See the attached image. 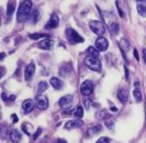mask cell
Instances as JSON below:
<instances>
[{
  "label": "cell",
  "instance_id": "cell-10",
  "mask_svg": "<svg viewBox=\"0 0 146 143\" xmlns=\"http://www.w3.org/2000/svg\"><path fill=\"white\" fill-rule=\"evenodd\" d=\"M34 72H35V65L33 64V63H31L30 65L27 66V68H25V73H24V78H25L27 82H29V80L32 79Z\"/></svg>",
  "mask_w": 146,
  "mask_h": 143
},
{
  "label": "cell",
  "instance_id": "cell-33",
  "mask_svg": "<svg viewBox=\"0 0 146 143\" xmlns=\"http://www.w3.org/2000/svg\"><path fill=\"white\" fill-rule=\"evenodd\" d=\"M11 118H12V120H13V122H18V116H17V114H12V116H11Z\"/></svg>",
  "mask_w": 146,
  "mask_h": 143
},
{
  "label": "cell",
  "instance_id": "cell-22",
  "mask_svg": "<svg viewBox=\"0 0 146 143\" xmlns=\"http://www.w3.org/2000/svg\"><path fill=\"white\" fill-rule=\"evenodd\" d=\"M133 96H134V98H135V100H136V102H141L142 99H143V96H142V93H141V90H139V87H136V88L134 89Z\"/></svg>",
  "mask_w": 146,
  "mask_h": 143
},
{
  "label": "cell",
  "instance_id": "cell-2",
  "mask_svg": "<svg viewBox=\"0 0 146 143\" xmlns=\"http://www.w3.org/2000/svg\"><path fill=\"white\" fill-rule=\"evenodd\" d=\"M66 34V39H67V41L70 43V44H76V43H81L84 42L85 40H84V37L80 36L78 33H77V31H75L74 29H67L65 32Z\"/></svg>",
  "mask_w": 146,
  "mask_h": 143
},
{
  "label": "cell",
  "instance_id": "cell-4",
  "mask_svg": "<svg viewBox=\"0 0 146 143\" xmlns=\"http://www.w3.org/2000/svg\"><path fill=\"white\" fill-rule=\"evenodd\" d=\"M89 27H90L91 31H92L94 33H96L97 35H99V36H102L103 34H104V32H106L102 22L98 21V20H91L90 23H89Z\"/></svg>",
  "mask_w": 146,
  "mask_h": 143
},
{
  "label": "cell",
  "instance_id": "cell-23",
  "mask_svg": "<svg viewBox=\"0 0 146 143\" xmlns=\"http://www.w3.org/2000/svg\"><path fill=\"white\" fill-rule=\"evenodd\" d=\"M47 87H48V84L46 83V82H41V83H38V87H37V92L40 95H42V94L47 89Z\"/></svg>",
  "mask_w": 146,
  "mask_h": 143
},
{
  "label": "cell",
  "instance_id": "cell-38",
  "mask_svg": "<svg viewBox=\"0 0 146 143\" xmlns=\"http://www.w3.org/2000/svg\"><path fill=\"white\" fill-rule=\"evenodd\" d=\"M1 98L3 100H7V95H6V94H2V95H1Z\"/></svg>",
  "mask_w": 146,
  "mask_h": 143
},
{
  "label": "cell",
  "instance_id": "cell-12",
  "mask_svg": "<svg viewBox=\"0 0 146 143\" xmlns=\"http://www.w3.org/2000/svg\"><path fill=\"white\" fill-rule=\"evenodd\" d=\"M34 101L31 99H25L23 102H22V109H23V111L25 112V114H29L31 112L32 110H33V108H34Z\"/></svg>",
  "mask_w": 146,
  "mask_h": 143
},
{
  "label": "cell",
  "instance_id": "cell-20",
  "mask_svg": "<svg viewBox=\"0 0 146 143\" xmlns=\"http://www.w3.org/2000/svg\"><path fill=\"white\" fill-rule=\"evenodd\" d=\"M15 3L13 1H9L8 2V6H7V15L8 18H10L12 13L15 12Z\"/></svg>",
  "mask_w": 146,
  "mask_h": 143
},
{
  "label": "cell",
  "instance_id": "cell-11",
  "mask_svg": "<svg viewBox=\"0 0 146 143\" xmlns=\"http://www.w3.org/2000/svg\"><path fill=\"white\" fill-rule=\"evenodd\" d=\"M54 46V41L50 39H44L38 43V47L42 50H52Z\"/></svg>",
  "mask_w": 146,
  "mask_h": 143
},
{
  "label": "cell",
  "instance_id": "cell-14",
  "mask_svg": "<svg viewBox=\"0 0 146 143\" xmlns=\"http://www.w3.org/2000/svg\"><path fill=\"white\" fill-rule=\"evenodd\" d=\"M82 126V121L80 119H74V120H69L68 122L65 123L66 129H74V128H79Z\"/></svg>",
  "mask_w": 146,
  "mask_h": 143
},
{
  "label": "cell",
  "instance_id": "cell-15",
  "mask_svg": "<svg viewBox=\"0 0 146 143\" xmlns=\"http://www.w3.org/2000/svg\"><path fill=\"white\" fill-rule=\"evenodd\" d=\"M136 8H137V12L142 17L146 18V1H136Z\"/></svg>",
  "mask_w": 146,
  "mask_h": 143
},
{
  "label": "cell",
  "instance_id": "cell-3",
  "mask_svg": "<svg viewBox=\"0 0 146 143\" xmlns=\"http://www.w3.org/2000/svg\"><path fill=\"white\" fill-rule=\"evenodd\" d=\"M85 64L91 71H95V72L101 71V63H100L99 58H96V57L88 55V56L85 57Z\"/></svg>",
  "mask_w": 146,
  "mask_h": 143
},
{
  "label": "cell",
  "instance_id": "cell-21",
  "mask_svg": "<svg viewBox=\"0 0 146 143\" xmlns=\"http://www.w3.org/2000/svg\"><path fill=\"white\" fill-rule=\"evenodd\" d=\"M87 53L89 54V56L96 57V58H99V51L97 50L96 47H92V46H89L87 49Z\"/></svg>",
  "mask_w": 146,
  "mask_h": 143
},
{
  "label": "cell",
  "instance_id": "cell-5",
  "mask_svg": "<svg viewBox=\"0 0 146 143\" xmlns=\"http://www.w3.org/2000/svg\"><path fill=\"white\" fill-rule=\"evenodd\" d=\"M94 92V84L90 80H85L80 86V93L84 96H89Z\"/></svg>",
  "mask_w": 146,
  "mask_h": 143
},
{
  "label": "cell",
  "instance_id": "cell-26",
  "mask_svg": "<svg viewBox=\"0 0 146 143\" xmlns=\"http://www.w3.org/2000/svg\"><path fill=\"white\" fill-rule=\"evenodd\" d=\"M29 37H30V39H32V40H38V39H42V37H45V39H47V34H42V33H34V34H30Z\"/></svg>",
  "mask_w": 146,
  "mask_h": 143
},
{
  "label": "cell",
  "instance_id": "cell-37",
  "mask_svg": "<svg viewBox=\"0 0 146 143\" xmlns=\"http://www.w3.org/2000/svg\"><path fill=\"white\" fill-rule=\"evenodd\" d=\"M143 56H144V59H145L146 63V49H143Z\"/></svg>",
  "mask_w": 146,
  "mask_h": 143
},
{
  "label": "cell",
  "instance_id": "cell-17",
  "mask_svg": "<svg viewBox=\"0 0 146 143\" xmlns=\"http://www.w3.org/2000/svg\"><path fill=\"white\" fill-rule=\"evenodd\" d=\"M72 65L68 64V65H65V66H62L60 67V69H59V75L60 76H63V77H67L70 73H72Z\"/></svg>",
  "mask_w": 146,
  "mask_h": 143
},
{
  "label": "cell",
  "instance_id": "cell-27",
  "mask_svg": "<svg viewBox=\"0 0 146 143\" xmlns=\"http://www.w3.org/2000/svg\"><path fill=\"white\" fill-rule=\"evenodd\" d=\"M107 114H108V112H107L106 110H101V111H98V112L96 114V117H97L98 119H104V118L107 117Z\"/></svg>",
  "mask_w": 146,
  "mask_h": 143
},
{
  "label": "cell",
  "instance_id": "cell-9",
  "mask_svg": "<svg viewBox=\"0 0 146 143\" xmlns=\"http://www.w3.org/2000/svg\"><path fill=\"white\" fill-rule=\"evenodd\" d=\"M72 102H73V96L72 95H66V96L62 97L59 99V106L64 108V109H67L72 105Z\"/></svg>",
  "mask_w": 146,
  "mask_h": 143
},
{
  "label": "cell",
  "instance_id": "cell-18",
  "mask_svg": "<svg viewBox=\"0 0 146 143\" xmlns=\"http://www.w3.org/2000/svg\"><path fill=\"white\" fill-rule=\"evenodd\" d=\"M101 130H102L101 124H96V126H94V127H91V128L88 129L87 133L89 136H95V134H97V133H99Z\"/></svg>",
  "mask_w": 146,
  "mask_h": 143
},
{
  "label": "cell",
  "instance_id": "cell-8",
  "mask_svg": "<svg viewBox=\"0 0 146 143\" xmlns=\"http://www.w3.org/2000/svg\"><path fill=\"white\" fill-rule=\"evenodd\" d=\"M58 23H59L58 15L56 13H53L51 15V18H50V21L45 24V29H46V30H50V29L57 28V27H58Z\"/></svg>",
  "mask_w": 146,
  "mask_h": 143
},
{
  "label": "cell",
  "instance_id": "cell-29",
  "mask_svg": "<svg viewBox=\"0 0 146 143\" xmlns=\"http://www.w3.org/2000/svg\"><path fill=\"white\" fill-rule=\"evenodd\" d=\"M96 143H110V139L107 136H101Z\"/></svg>",
  "mask_w": 146,
  "mask_h": 143
},
{
  "label": "cell",
  "instance_id": "cell-13",
  "mask_svg": "<svg viewBox=\"0 0 146 143\" xmlns=\"http://www.w3.org/2000/svg\"><path fill=\"white\" fill-rule=\"evenodd\" d=\"M9 136H10V140L12 141V143H19L20 141H21L22 136L17 129H12V130L10 131Z\"/></svg>",
  "mask_w": 146,
  "mask_h": 143
},
{
  "label": "cell",
  "instance_id": "cell-16",
  "mask_svg": "<svg viewBox=\"0 0 146 143\" xmlns=\"http://www.w3.org/2000/svg\"><path fill=\"white\" fill-rule=\"evenodd\" d=\"M50 83H51L52 87H53L54 89H56V90H60V89L64 87V83L59 78H56V77H53Z\"/></svg>",
  "mask_w": 146,
  "mask_h": 143
},
{
  "label": "cell",
  "instance_id": "cell-34",
  "mask_svg": "<svg viewBox=\"0 0 146 143\" xmlns=\"http://www.w3.org/2000/svg\"><path fill=\"white\" fill-rule=\"evenodd\" d=\"M106 124L108 126V128H109V126H110V128H112V126H113V122L112 121H106Z\"/></svg>",
  "mask_w": 146,
  "mask_h": 143
},
{
  "label": "cell",
  "instance_id": "cell-1",
  "mask_svg": "<svg viewBox=\"0 0 146 143\" xmlns=\"http://www.w3.org/2000/svg\"><path fill=\"white\" fill-rule=\"evenodd\" d=\"M31 9H32V1H29V0L21 1L19 10H18V13H17L18 21L19 22L28 21L30 15H31Z\"/></svg>",
  "mask_w": 146,
  "mask_h": 143
},
{
  "label": "cell",
  "instance_id": "cell-6",
  "mask_svg": "<svg viewBox=\"0 0 146 143\" xmlns=\"http://www.w3.org/2000/svg\"><path fill=\"white\" fill-rule=\"evenodd\" d=\"M35 105H36V107L38 109L44 110V109H46L48 107V99L43 95H37L35 97Z\"/></svg>",
  "mask_w": 146,
  "mask_h": 143
},
{
  "label": "cell",
  "instance_id": "cell-31",
  "mask_svg": "<svg viewBox=\"0 0 146 143\" xmlns=\"http://www.w3.org/2000/svg\"><path fill=\"white\" fill-rule=\"evenodd\" d=\"M41 132H42V129H38L36 132H35V134H34V136H33V139H34V140H36L37 136L41 134Z\"/></svg>",
  "mask_w": 146,
  "mask_h": 143
},
{
  "label": "cell",
  "instance_id": "cell-32",
  "mask_svg": "<svg viewBox=\"0 0 146 143\" xmlns=\"http://www.w3.org/2000/svg\"><path fill=\"white\" fill-rule=\"evenodd\" d=\"M133 54H134V57L136 58V61H139V53H137V50H134V51H133Z\"/></svg>",
  "mask_w": 146,
  "mask_h": 143
},
{
  "label": "cell",
  "instance_id": "cell-7",
  "mask_svg": "<svg viewBox=\"0 0 146 143\" xmlns=\"http://www.w3.org/2000/svg\"><path fill=\"white\" fill-rule=\"evenodd\" d=\"M96 47H97V50L101 51V52L107 51V49L109 47V42H108V40H107L106 37H103V36H99V37L97 39V41H96Z\"/></svg>",
  "mask_w": 146,
  "mask_h": 143
},
{
  "label": "cell",
  "instance_id": "cell-19",
  "mask_svg": "<svg viewBox=\"0 0 146 143\" xmlns=\"http://www.w3.org/2000/svg\"><path fill=\"white\" fill-rule=\"evenodd\" d=\"M117 98H119V100H120L122 104H124L125 101L127 100V92H126L125 89H120V90L117 92Z\"/></svg>",
  "mask_w": 146,
  "mask_h": 143
},
{
  "label": "cell",
  "instance_id": "cell-30",
  "mask_svg": "<svg viewBox=\"0 0 146 143\" xmlns=\"http://www.w3.org/2000/svg\"><path fill=\"white\" fill-rule=\"evenodd\" d=\"M32 14H33V22H34V23H36L37 17H38V11H37V10H34V11L32 12Z\"/></svg>",
  "mask_w": 146,
  "mask_h": 143
},
{
  "label": "cell",
  "instance_id": "cell-35",
  "mask_svg": "<svg viewBox=\"0 0 146 143\" xmlns=\"http://www.w3.org/2000/svg\"><path fill=\"white\" fill-rule=\"evenodd\" d=\"M56 143H67V141L63 140V139H58V140L56 141Z\"/></svg>",
  "mask_w": 146,
  "mask_h": 143
},
{
  "label": "cell",
  "instance_id": "cell-39",
  "mask_svg": "<svg viewBox=\"0 0 146 143\" xmlns=\"http://www.w3.org/2000/svg\"><path fill=\"white\" fill-rule=\"evenodd\" d=\"M111 110H112V111H117V109L115 107H112V108H111Z\"/></svg>",
  "mask_w": 146,
  "mask_h": 143
},
{
  "label": "cell",
  "instance_id": "cell-28",
  "mask_svg": "<svg viewBox=\"0 0 146 143\" xmlns=\"http://www.w3.org/2000/svg\"><path fill=\"white\" fill-rule=\"evenodd\" d=\"M110 30H111V32H112L113 34L117 33V32H119V24H117V22H115V23H113V24L110 27Z\"/></svg>",
  "mask_w": 146,
  "mask_h": 143
},
{
  "label": "cell",
  "instance_id": "cell-40",
  "mask_svg": "<svg viewBox=\"0 0 146 143\" xmlns=\"http://www.w3.org/2000/svg\"><path fill=\"white\" fill-rule=\"evenodd\" d=\"M5 56H6V54H5V53H1V59H2Z\"/></svg>",
  "mask_w": 146,
  "mask_h": 143
},
{
  "label": "cell",
  "instance_id": "cell-25",
  "mask_svg": "<svg viewBox=\"0 0 146 143\" xmlns=\"http://www.w3.org/2000/svg\"><path fill=\"white\" fill-rule=\"evenodd\" d=\"M119 45H120V47H121V51L122 52H124V50H129V41L126 40V39H122L121 41H120V43H119Z\"/></svg>",
  "mask_w": 146,
  "mask_h": 143
},
{
  "label": "cell",
  "instance_id": "cell-36",
  "mask_svg": "<svg viewBox=\"0 0 146 143\" xmlns=\"http://www.w3.org/2000/svg\"><path fill=\"white\" fill-rule=\"evenodd\" d=\"M124 69H125V77L129 78V69H127L126 67H124Z\"/></svg>",
  "mask_w": 146,
  "mask_h": 143
},
{
  "label": "cell",
  "instance_id": "cell-24",
  "mask_svg": "<svg viewBox=\"0 0 146 143\" xmlns=\"http://www.w3.org/2000/svg\"><path fill=\"white\" fill-rule=\"evenodd\" d=\"M74 116H75L77 119L82 118V116H84V108L81 107V106H78V107L75 109V111H74Z\"/></svg>",
  "mask_w": 146,
  "mask_h": 143
}]
</instances>
